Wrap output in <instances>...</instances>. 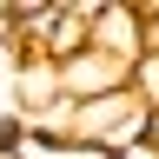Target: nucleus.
Returning a JSON list of instances; mask_svg holds the SVG:
<instances>
[{
    "label": "nucleus",
    "instance_id": "obj_1",
    "mask_svg": "<svg viewBox=\"0 0 159 159\" xmlns=\"http://www.w3.org/2000/svg\"><path fill=\"white\" fill-rule=\"evenodd\" d=\"M93 7L99 0H60L53 7V27L40 33V47H33L40 66H66V60H80L93 47Z\"/></svg>",
    "mask_w": 159,
    "mask_h": 159
},
{
    "label": "nucleus",
    "instance_id": "obj_2",
    "mask_svg": "<svg viewBox=\"0 0 159 159\" xmlns=\"http://www.w3.org/2000/svg\"><path fill=\"white\" fill-rule=\"evenodd\" d=\"M53 80H60V99H66V106H80V99H99V93L133 86V66H119V60H106L99 47H86L80 60L53 66Z\"/></svg>",
    "mask_w": 159,
    "mask_h": 159
},
{
    "label": "nucleus",
    "instance_id": "obj_3",
    "mask_svg": "<svg viewBox=\"0 0 159 159\" xmlns=\"http://www.w3.org/2000/svg\"><path fill=\"white\" fill-rule=\"evenodd\" d=\"M93 47L119 60V66H133L139 53H146V27H139V7H126V0H99L93 7Z\"/></svg>",
    "mask_w": 159,
    "mask_h": 159
},
{
    "label": "nucleus",
    "instance_id": "obj_4",
    "mask_svg": "<svg viewBox=\"0 0 159 159\" xmlns=\"http://www.w3.org/2000/svg\"><path fill=\"white\" fill-rule=\"evenodd\" d=\"M20 152H27V119L0 113V159H20Z\"/></svg>",
    "mask_w": 159,
    "mask_h": 159
},
{
    "label": "nucleus",
    "instance_id": "obj_5",
    "mask_svg": "<svg viewBox=\"0 0 159 159\" xmlns=\"http://www.w3.org/2000/svg\"><path fill=\"white\" fill-rule=\"evenodd\" d=\"M139 7V27H146V53H159V0H133Z\"/></svg>",
    "mask_w": 159,
    "mask_h": 159
},
{
    "label": "nucleus",
    "instance_id": "obj_6",
    "mask_svg": "<svg viewBox=\"0 0 159 159\" xmlns=\"http://www.w3.org/2000/svg\"><path fill=\"white\" fill-rule=\"evenodd\" d=\"M0 47H13V27H7V0H0Z\"/></svg>",
    "mask_w": 159,
    "mask_h": 159
}]
</instances>
